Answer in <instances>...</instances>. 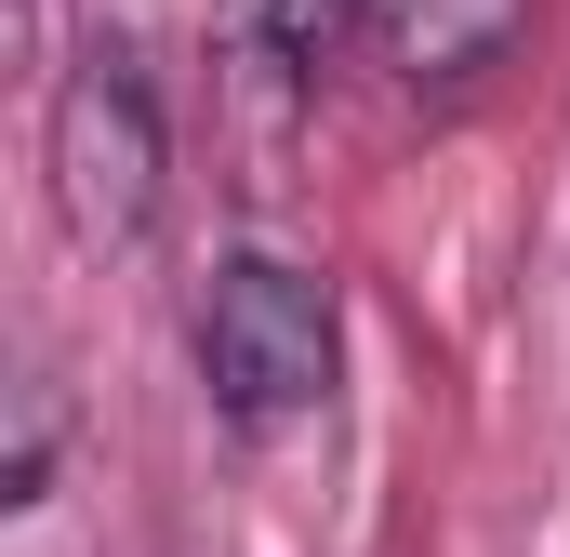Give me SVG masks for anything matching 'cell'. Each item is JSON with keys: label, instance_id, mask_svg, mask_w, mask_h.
<instances>
[{"label": "cell", "instance_id": "6da1fadb", "mask_svg": "<svg viewBox=\"0 0 570 557\" xmlns=\"http://www.w3.org/2000/svg\"><path fill=\"white\" fill-rule=\"evenodd\" d=\"M53 213L94 266H134L159 240V173H173V134H159V80H146L134 40H94L67 80H53Z\"/></svg>", "mask_w": 570, "mask_h": 557}, {"label": "cell", "instance_id": "7a4b0ae2", "mask_svg": "<svg viewBox=\"0 0 570 557\" xmlns=\"http://www.w3.org/2000/svg\"><path fill=\"white\" fill-rule=\"evenodd\" d=\"M332 359H345V319H332V278L279 266V253H226L199 278V385L239 438L305 424L332 399Z\"/></svg>", "mask_w": 570, "mask_h": 557}, {"label": "cell", "instance_id": "3957f363", "mask_svg": "<svg viewBox=\"0 0 570 557\" xmlns=\"http://www.w3.org/2000/svg\"><path fill=\"white\" fill-rule=\"evenodd\" d=\"M226 67L266 80V94H318L345 67V40H372V0H226L213 13Z\"/></svg>", "mask_w": 570, "mask_h": 557}, {"label": "cell", "instance_id": "277c9868", "mask_svg": "<svg viewBox=\"0 0 570 557\" xmlns=\"http://www.w3.org/2000/svg\"><path fill=\"white\" fill-rule=\"evenodd\" d=\"M531 27V0H372V53L412 80V94H451L478 67H504Z\"/></svg>", "mask_w": 570, "mask_h": 557}, {"label": "cell", "instance_id": "5b68a950", "mask_svg": "<svg viewBox=\"0 0 570 557\" xmlns=\"http://www.w3.org/2000/svg\"><path fill=\"white\" fill-rule=\"evenodd\" d=\"M53 491V385L27 372L13 385V465H0V505H40Z\"/></svg>", "mask_w": 570, "mask_h": 557}]
</instances>
